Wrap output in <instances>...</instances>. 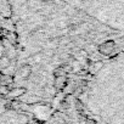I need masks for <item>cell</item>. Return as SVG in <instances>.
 Here are the masks:
<instances>
[{
	"label": "cell",
	"mask_w": 124,
	"mask_h": 124,
	"mask_svg": "<svg viewBox=\"0 0 124 124\" xmlns=\"http://www.w3.org/2000/svg\"><path fill=\"white\" fill-rule=\"evenodd\" d=\"M24 86L51 96L60 77L124 50V0H11Z\"/></svg>",
	"instance_id": "cell-1"
},
{
	"label": "cell",
	"mask_w": 124,
	"mask_h": 124,
	"mask_svg": "<svg viewBox=\"0 0 124 124\" xmlns=\"http://www.w3.org/2000/svg\"><path fill=\"white\" fill-rule=\"evenodd\" d=\"M79 101L99 123H124V50L102 61L88 78Z\"/></svg>",
	"instance_id": "cell-2"
},
{
	"label": "cell",
	"mask_w": 124,
	"mask_h": 124,
	"mask_svg": "<svg viewBox=\"0 0 124 124\" xmlns=\"http://www.w3.org/2000/svg\"><path fill=\"white\" fill-rule=\"evenodd\" d=\"M32 119L23 112H20L0 96V123H26Z\"/></svg>",
	"instance_id": "cell-3"
}]
</instances>
